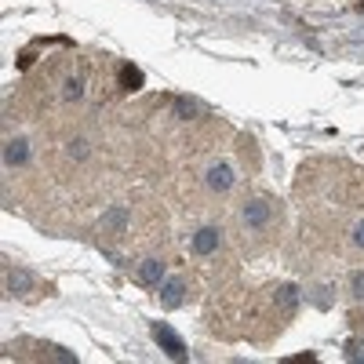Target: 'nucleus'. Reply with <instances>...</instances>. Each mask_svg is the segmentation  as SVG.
<instances>
[{"label": "nucleus", "instance_id": "1", "mask_svg": "<svg viewBox=\"0 0 364 364\" xmlns=\"http://www.w3.org/2000/svg\"><path fill=\"white\" fill-rule=\"evenodd\" d=\"M154 339L161 343V350L168 353V357H175V360H182L186 357V343H182L175 331L168 328V324H154Z\"/></svg>", "mask_w": 364, "mask_h": 364}, {"label": "nucleus", "instance_id": "2", "mask_svg": "<svg viewBox=\"0 0 364 364\" xmlns=\"http://www.w3.org/2000/svg\"><path fill=\"white\" fill-rule=\"evenodd\" d=\"M219 240H223V233L215 230V226H200L193 237H190V248H193V255H211L219 248Z\"/></svg>", "mask_w": 364, "mask_h": 364}, {"label": "nucleus", "instance_id": "3", "mask_svg": "<svg viewBox=\"0 0 364 364\" xmlns=\"http://www.w3.org/2000/svg\"><path fill=\"white\" fill-rule=\"evenodd\" d=\"M233 182H237V175H233L230 164H211V168H208V186L215 190V193H226Z\"/></svg>", "mask_w": 364, "mask_h": 364}, {"label": "nucleus", "instance_id": "4", "mask_svg": "<svg viewBox=\"0 0 364 364\" xmlns=\"http://www.w3.org/2000/svg\"><path fill=\"white\" fill-rule=\"evenodd\" d=\"M182 299H186V284H182L178 277H171V281L161 284V306H164V310L182 306Z\"/></svg>", "mask_w": 364, "mask_h": 364}, {"label": "nucleus", "instance_id": "5", "mask_svg": "<svg viewBox=\"0 0 364 364\" xmlns=\"http://www.w3.org/2000/svg\"><path fill=\"white\" fill-rule=\"evenodd\" d=\"M161 277H164V262L161 259H142L139 269H135L139 284H161Z\"/></svg>", "mask_w": 364, "mask_h": 364}, {"label": "nucleus", "instance_id": "6", "mask_svg": "<svg viewBox=\"0 0 364 364\" xmlns=\"http://www.w3.org/2000/svg\"><path fill=\"white\" fill-rule=\"evenodd\" d=\"M240 219H245V226H252V230L266 226V223H269V204H266V200H252V204H245Z\"/></svg>", "mask_w": 364, "mask_h": 364}, {"label": "nucleus", "instance_id": "7", "mask_svg": "<svg viewBox=\"0 0 364 364\" xmlns=\"http://www.w3.org/2000/svg\"><path fill=\"white\" fill-rule=\"evenodd\" d=\"M26 157H29V142H26V139H11L8 149H4V161H8V164H22Z\"/></svg>", "mask_w": 364, "mask_h": 364}, {"label": "nucleus", "instance_id": "8", "mask_svg": "<svg viewBox=\"0 0 364 364\" xmlns=\"http://www.w3.org/2000/svg\"><path fill=\"white\" fill-rule=\"evenodd\" d=\"M29 284H33V277H29L26 269H11V273H8V288H11L15 295H22Z\"/></svg>", "mask_w": 364, "mask_h": 364}, {"label": "nucleus", "instance_id": "9", "mask_svg": "<svg viewBox=\"0 0 364 364\" xmlns=\"http://www.w3.org/2000/svg\"><path fill=\"white\" fill-rule=\"evenodd\" d=\"M277 302H281V310H284V314H295V306H299V291L288 284V288L277 291Z\"/></svg>", "mask_w": 364, "mask_h": 364}, {"label": "nucleus", "instance_id": "10", "mask_svg": "<svg viewBox=\"0 0 364 364\" xmlns=\"http://www.w3.org/2000/svg\"><path fill=\"white\" fill-rule=\"evenodd\" d=\"M120 84H124L128 91H135V87H142V73L135 66H120Z\"/></svg>", "mask_w": 364, "mask_h": 364}, {"label": "nucleus", "instance_id": "11", "mask_svg": "<svg viewBox=\"0 0 364 364\" xmlns=\"http://www.w3.org/2000/svg\"><path fill=\"white\" fill-rule=\"evenodd\" d=\"M124 223H128V215H124V208H113L109 215L102 219V230H124Z\"/></svg>", "mask_w": 364, "mask_h": 364}, {"label": "nucleus", "instance_id": "12", "mask_svg": "<svg viewBox=\"0 0 364 364\" xmlns=\"http://www.w3.org/2000/svg\"><path fill=\"white\" fill-rule=\"evenodd\" d=\"M350 284H353V295L364 299V273H353V281H350Z\"/></svg>", "mask_w": 364, "mask_h": 364}, {"label": "nucleus", "instance_id": "13", "mask_svg": "<svg viewBox=\"0 0 364 364\" xmlns=\"http://www.w3.org/2000/svg\"><path fill=\"white\" fill-rule=\"evenodd\" d=\"M346 357H350V360H364V346H360V343H350Z\"/></svg>", "mask_w": 364, "mask_h": 364}, {"label": "nucleus", "instance_id": "14", "mask_svg": "<svg viewBox=\"0 0 364 364\" xmlns=\"http://www.w3.org/2000/svg\"><path fill=\"white\" fill-rule=\"evenodd\" d=\"M175 106H178V113H182V117H190V113H197V106H193V102H186V99H178Z\"/></svg>", "mask_w": 364, "mask_h": 364}, {"label": "nucleus", "instance_id": "15", "mask_svg": "<svg viewBox=\"0 0 364 364\" xmlns=\"http://www.w3.org/2000/svg\"><path fill=\"white\" fill-rule=\"evenodd\" d=\"M353 240H357V248H364V223L353 226Z\"/></svg>", "mask_w": 364, "mask_h": 364}, {"label": "nucleus", "instance_id": "16", "mask_svg": "<svg viewBox=\"0 0 364 364\" xmlns=\"http://www.w3.org/2000/svg\"><path fill=\"white\" fill-rule=\"evenodd\" d=\"M66 95H70V99L80 95V80H70V84H66Z\"/></svg>", "mask_w": 364, "mask_h": 364}]
</instances>
